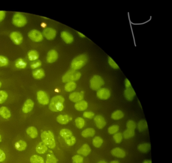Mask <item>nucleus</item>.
I'll return each mask as SVG.
<instances>
[{"label": "nucleus", "mask_w": 172, "mask_h": 163, "mask_svg": "<svg viewBox=\"0 0 172 163\" xmlns=\"http://www.w3.org/2000/svg\"><path fill=\"white\" fill-rule=\"evenodd\" d=\"M65 99L60 95L54 97L51 100L49 108L51 111L57 112L61 111L64 108V103Z\"/></svg>", "instance_id": "f257e3e1"}, {"label": "nucleus", "mask_w": 172, "mask_h": 163, "mask_svg": "<svg viewBox=\"0 0 172 163\" xmlns=\"http://www.w3.org/2000/svg\"><path fill=\"white\" fill-rule=\"evenodd\" d=\"M41 138L43 142L50 149L56 146V142L54 134L50 131H44L41 133Z\"/></svg>", "instance_id": "f03ea898"}, {"label": "nucleus", "mask_w": 172, "mask_h": 163, "mask_svg": "<svg viewBox=\"0 0 172 163\" xmlns=\"http://www.w3.org/2000/svg\"><path fill=\"white\" fill-rule=\"evenodd\" d=\"M88 57L85 54L79 55L73 59L71 63L72 69L77 70L82 68L87 63Z\"/></svg>", "instance_id": "7ed1b4c3"}, {"label": "nucleus", "mask_w": 172, "mask_h": 163, "mask_svg": "<svg viewBox=\"0 0 172 163\" xmlns=\"http://www.w3.org/2000/svg\"><path fill=\"white\" fill-rule=\"evenodd\" d=\"M60 133L68 146H72L76 143V138L73 135L71 131L67 129H62L60 131Z\"/></svg>", "instance_id": "20e7f679"}, {"label": "nucleus", "mask_w": 172, "mask_h": 163, "mask_svg": "<svg viewBox=\"0 0 172 163\" xmlns=\"http://www.w3.org/2000/svg\"><path fill=\"white\" fill-rule=\"evenodd\" d=\"M81 77V74L76 70H70L63 75L62 78V82L68 83L74 82L79 80Z\"/></svg>", "instance_id": "39448f33"}, {"label": "nucleus", "mask_w": 172, "mask_h": 163, "mask_svg": "<svg viewBox=\"0 0 172 163\" xmlns=\"http://www.w3.org/2000/svg\"><path fill=\"white\" fill-rule=\"evenodd\" d=\"M104 84V81L100 76L95 75L91 79L90 86L93 90L98 91Z\"/></svg>", "instance_id": "423d86ee"}, {"label": "nucleus", "mask_w": 172, "mask_h": 163, "mask_svg": "<svg viewBox=\"0 0 172 163\" xmlns=\"http://www.w3.org/2000/svg\"><path fill=\"white\" fill-rule=\"evenodd\" d=\"M12 23L17 27H24L27 23V20L24 15L20 13L15 14L12 18Z\"/></svg>", "instance_id": "0eeeda50"}, {"label": "nucleus", "mask_w": 172, "mask_h": 163, "mask_svg": "<svg viewBox=\"0 0 172 163\" xmlns=\"http://www.w3.org/2000/svg\"><path fill=\"white\" fill-rule=\"evenodd\" d=\"M29 38L31 40L35 42H40L43 40V34L38 30H34L28 33Z\"/></svg>", "instance_id": "6e6552de"}, {"label": "nucleus", "mask_w": 172, "mask_h": 163, "mask_svg": "<svg viewBox=\"0 0 172 163\" xmlns=\"http://www.w3.org/2000/svg\"><path fill=\"white\" fill-rule=\"evenodd\" d=\"M10 38L13 43L17 45H20L23 41V38L21 33L18 31H13L10 33Z\"/></svg>", "instance_id": "1a4fd4ad"}, {"label": "nucleus", "mask_w": 172, "mask_h": 163, "mask_svg": "<svg viewBox=\"0 0 172 163\" xmlns=\"http://www.w3.org/2000/svg\"><path fill=\"white\" fill-rule=\"evenodd\" d=\"M37 99L39 103L43 105H46L49 103V97L45 91H40L37 94Z\"/></svg>", "instance_id": "9d476101"}, {"label": "nucleus", "mask_w": 172, "mask_h": 163, "mask_svg": "<svg viewBox=\"0 0 172 163\" xmlns=\"http://www.w3.org/2000/svg\"><path fill=\"white\" fill-rule=\"evenodd\" d=\"M43 35L48 40H52L56 38L57 31L53 28H46L43 31Z\"/></svg>", "instance_id": "9b49d317"}, {"label": "nucleus", "mask_w": 172, "mask_h": 163, "mask_svg": "<svg viewBox=\"0 0 172 163\" xmlns=\"http://www.w3.org/2000/svg\"><path fill=\"white\" fill-rule=\"evenodd\" d=\"M96 95L98 98L100 99L106 100L110 97L111 93L110 91L107 89H100L98 91Z\"/></svg>", "instance_id": "f8f14e48"}, {"label": "nucleus", "mask_w": 172, "mask_h": 163, "mask_svg": "<svg viewBox=\"0 0 172 163\" xmlns=\"http://www.w3.org/2000/svg\"><path fill=\"white\" fill-rule=\"evenodd\" d=\"M58 58V54L55 50L49 51L47 55L46 61L49 63H52L57 61Z\"/></svg>", "instance_id": "ddd939ff"}, {"label": "nucleus", "mask_w": 172, "mask_h": 163, "mask_svg": "<svg viewBox=\"0 0 172 163\" xmlns=\"http://www.w3.org/2000/svg\"><path fill=\"white\" fill-rule=\"evenodd\" d=\"M94 121L96 127L101 129L105 127L106 122L104 118L100 115H96L94 118Z\"/></svg>", "instance_id": "4468645a"}, {"label": "nucleus", "mask_w": 172, "mask_h": 163, "mask_svg": "<svg viewBox=\"0 0 172 163\" xmlns=\"http://www.w3.org/2000/svg\"><path fill=\"white\" fill-rule=\"evenodd\" d=\"M34 106V103L30 99H28L25 101L22 108V111L25 114L30 112Z\"/></svg>", "instance_id": "2eb2a0df"}, {"label": "nucleus", "mask_w": 172, "mask_h": 163, "mask_svg": "<svg viewBox=\"0 0 172 163\" xmlns=\"http://www.w3.org/2000/svg\"><path fill=\"white\" fill-rule=\"evenodd\" d=\"M61 36L62 40L66 44H71L74 41V36L67 31H62L61 33Z\"/></svg>", "instance_id": "dca6fc26"}, {"label": "nucleus", "mask_w": 172, "mask_h": 163, "mask_svg": "<svg viewBox=\"0 0 172 163\" xmlns=\"http://www.w3.org/2000/svg\"><path fill=\"white\" fill-rule=\"evenodd\" d=\"M83 94L82 93L74 92L70 94L69 99L70 101L74 102H78L82 100L83 98Z\"/></svg>", "instance_id": "f3484780"}, {"label": "nucleus", "mask_w": 172, "mask_h": 163, "mask_svg": "<svg viewBox=\"0 0 172 163\" xmlns=\"http://www.w3.org/2000/svg\"><path fill=\"white\" fill-rule=\"evenodd\" d=\"M91 152V149L89 146L87 144H84L78 150L77 153L79 154L82 155L83 156H86L89 155Z\"/></svg>", "instance_id": "a211bd4d"}, {"label": "nucleus", "mask_w": 172, "mask_h": 163, "mask_svg": "<svg viewBox=\"0 0 172 163\" xmlns=\"http://www.w3.org/2000/svg\"><path fill=\"white\" fill-rule=\"evenodd\" d=\"M111 153L114 156L120 158H123L126 156V152L123 150L118 147L112 150Z\"/></svg>", "instance_id": "6ab92c4d"}, {"label": "nucleus", "mask_w": 172, "mask_h": 163, "mask_svg": "<svg viewBox=\"0 0 172 163\" xmlns=\"http://www.w3.org/2000/svg\"><path fill=\"white\" fill-rule=\"evenodd\" d=\"M124 95L126 99L129 101H132L135 95V93L132 87L126 88L124 92Z\"/></svg>", "instance_id": "aec40b11"}, {"label": "nucleus", "mask_w": 172, "mask_h": 163, "mask_svg": "<svg viewBox=\"0 0 172 163\" xmlns=\"http://www.w3.org/2000/svg\"><path fill=\"white\" fill-rule=\"evenodd\" d=\"M0 115L5 119H8L11 117V113L9 110L5 106H2L0 108Z\"/></svg>", "instance_id": "412c9836"}, {"label": "nucleus", "mask_w": 172, "mask_h": 163, "mask_svg": "<svg viewBox=\"0 0 172 163\" xmlns=\"http://www.w3.org/2000/svg\"><path fill=\"white\" fill-rule=\"evenodd\" d=\"M36 151L39 154H43L48 150V147L43 142L39 143L36 147Z\"/></svg>", "instance_id": "4be33fe9"}, {"label": "nucleus", "mask_w": 172, "mask_h": 163, "mask_svg": "<svg viewBox=\"0 0 172 163\" xmlns=\"http://www.w3.org/2000/svg\"><path fill=\"white\" fill-rule=\"evenodd\" d=\"M75 108L78 111H83L87 108V102L84 100L78 102L75 105Z\"/></svg>", "instance_id": "5701e85b"}, {"label": "nucleus", "mask_w": 172, "mask_h": 163, "mask_svg": "<svg viewBox=\"0 0 172 163\" xmlns=\"http://www.w3.org/2000/svg\"><path fill=\"white\" fill-rule=\"evenodd\" d=\"M15 147L17 150L22 151L25 150L27 147V144L25 141L20 140L15 143Z\"/></svg>", "instance_id": "b1692460"}, {"label": "nucleus", "mask_w": 172, "mask_h": 163, "mask_svg": "<svg viewBox=\"0 0 172 163\" xmlns=\"http://www.w3.org/2000/svg\"><path fill=\"white\" fill-rule=\"evenodd\" d=\"M34 78L36 80H40L43 78L45 75L44 71L42 69H38L32 72Z\"/></svg>", "instance_id": "393cba45"}, {"label": "nucleus", "mask_w": 172, "mask_h": 163, "mask_svg": "<svg viewBox=\"0 0 172 163\" xmlns=\"http://www.w3.org/2000/svg\"><path fill=\"white\" fill-rule=\"evenodd\" d=\"M57 122L61 125H66L70 121V117L67 115H60L57 118Z\"/></svg>", "instance_id": "a878e982"}, {"label": "nucleus", "mask_w": 172, "mask_h": 163, "mask_svg": "<svg viewBox=\"0 0 172 163\" xmlns=\"http://www.w3.org/2000/svg\"><path fill=\"white\" fill-rule=\"evenodd\" d=\"M27 134L32 139H35L37 137L38 135L37 129L34 127L28 128L26 130Z\"/></svg>", "instance_id": "bb28decb"}, {"label": "nucleus", "mask_w": 172, "mask_h": 163, "mask_svg": "<svg viewBox=\"0 0 172 163\" xmlns=\"http://www.w3.org/2000/svg\"><path fill=\"white\" fill-rule=\"evenodd\" d=\"M95 131L92 128H88L86 129L83 131L82 135L84 138L93 137L95 135Z\"/></svg>", "instance_id": "cd10ccee"}, {"label": "nucleus", "mask_w": 172, "mask_h": 163, "mask_svg": "<svg viewBox=\"0 0 172 163\" xmlns=\"http://www.w3.org/2000/svg\"><path fill=\"white\" fill-rule=\"evenodd\" d=\"M28 57L30 61H36L38 59L39 54L37 51L32 50L28 52Z\"/></svg>", "instance_id": "c85d7f7f"}, {"label": "nucleus", "mask_w": 172, "mask_h": 163, "mask_svg": "<svg viewBox=\"0 0 172 163\" xmlns=\"http://www.w3.org/2000/svg\"><path fill=\"white\" fill-rule=\"evenodd\" d=\"M15 66L18 69H24L27 66V63L24 59L19 58L16 60L15 63Z\"/></svg>", "instance_id": "c756f323"}, {"label": "nucleus", "mask_w": 172, "mask_h": 163, "mask_svg": "<svg viewBox=\"0 0 172 163\" xmlns=\"http://www.w3.org/2000/svg\"><path fill=\"white\" fill-rule=\"evenodd\" d=\"M151 146L148 143H143L139 145L138 146V149L143 153H147L150 150Z\"/></svg>", "instance_id": "7c9ffc66"}, {"label": "nucleus", "mask_w": 172, "mask_h": 163, "mask_svg": "<svg viewBox=\"0 0 172 163\" xmlns=\"http://www.w3.org/2000/svg\"><path fill=\"white\" fill-rule=\"evenodd\" d=\"M124 116L123 113L120 110H117L114 112L111 115V118L115 120L120 119Z\"/></svg>", "instance_id": "2f4dec72"}, {"label": "nucleus", "mask_w": 172, "mask_h": 163, "mask_svg": "<svg viewBox=\"0 0 172 163\" xmlns=\"http://www.w3.org/2000/svg\"><path fill=\"white\" fill-rule=\"evenodd\" d=\"M148 128L147 123L145 120H140L138 123L137 128L140 132L144 131Z\"/></svg>", "instance_id": "473e14b6"}, {"label": "nucleus", "mask_w": 172, "mask_h": 163, "mask_svg": "<svg viewBox=\"0 0 172 163\" xmlns=\"http://www.w3.org/2000/svg\"><path fill=\"white\" fill-rule=\"evenodd\" d=\"M76 88V83L74 82H68L65 86V90L67 92H71L74 91Z\"/></svg>", "instance_id": "72a5a7b5"}, {"label": "nucleus", "mask_w": 172, "mask_h": 163, "mask_svg": "<svg viewBox=\"0 0 172 163\" xmlns=\"http://www.w3.org/2000/svg\"><path fill=\"white\" fill-rule=\"evenodd\" d=\"M30 162L31 163H45L43 158L36 155H33L30 157Z\"/></svg>", "instance_id": "f704fd0d"}, {"label": "nucleus", "mask_w": 172, "mask_h": 163, "mask_svg": "<svg viewBox=\"0 0 172 163\" xmlns=\"http://www.w3.org/2000/svg\"><path fill=\"white\" fill-rule=\"evenodd\" d=\"M103 139L99 136H96L93 141V145L96 148H99L103 143Z\"/></svg>", "instance_id": "c9c22d12"}, {"label": "nucleus", "mask_w": 172, "mask_h": 163, "mask_svg": "<svg viewBox=\"0 0 172 163\" xmlns=\"http://www.w3.org/2000/svg\"><path fill=\"white\" fill-rule=\"evenodd\" d=\"M58 160L53 154H48L46 156V163H57Z\"/></svg>", "instance_id": "e433bc0d"}, {"label": "nucleus", "mask_w": 172, "mask_h": 163, "mask_svg": "<svg viewBox=\"0 0 172 163\" xmlns=\"http://www.w3.org/2000/svg\"><path fill=\"white\" fill-rule=\"evenodd\" d=\"M85 122L84 119L81 117H78L75 120V125L79 129H82L84 127Z\"/></svg>", "instance_id": "4c0bfd02"}, {"label": "nucleus", "mask_w": 172, "mask_h": 163, "mask_svg": "<svg viewBox=\"0 0 172 163\" xmlns=\"http://www.w3.org/2000/svg\"><path fill=\"white\" fill-rule=\"evenodd\" d=\"M135 134L134 130L127 129L125 130L123 133V137L125 139H128L133 136Z\"/></svg>", "instance_id": "58836bf2"}, {"label": "nucleus", "mask_w": 172, "mask_h": 163, "mask_svg": "<svg viewBox=\"0 0 172 163\" xmlns=\"http://www.w3.org/2000/svg\"><path fill=\"white\" fill-rule=\"evenodd\" d=\"M9 61L7 57L0 55V67L6 66L8 65Z\"/></svg>", "instance_id": "ea45409f"}, {"label": "nucleus", "mask_w": 172, "mask_h": 163, "mask_svg": "<svg viewBox=\"0 0 172 163\" xmlns=\"http://www.w3.org/2000/svg\"><path fill=\"white\" fill-rule=\"evenodd\" d=\"M8 97V94L4 91H0V104L4 103Z\"/></svg>", "instance_id": "a19ab883"}, {"label": "nucleus", "mask_w": 172, "mask_h": 163, "mask_svg": "<svg viewBox=\"0 0 172 163\" xmlns=\"http://www.w3.org/2000/svg\"><path fill=\"white\" fill-rule=\"evenodd\" d=\"M119 130V126L117 125H114L111 126L108 128V132L110 134H114L116 133Z\"/></svg>", "instance_id": "79ce46f5"}, {"label": "nucleus", "mask_w": 172, "mask_h": 163, "mask_svg": "<svg viewBox=\"0 0 172 163\" xmlns=\"http://www.w3.org/2000/svg\"><path fill=\"white\" fill-rule=\"evenodd\" d=\"M126 127L128 129L135 130L136 127V125L133 121L130 120L126 123Z\"/></svg>", "instance_id": "37998d69"}, {"label": "nucleus", "mask_w": 172, "mask_h": 163, "mask_svg": "<svg viewBox=\"0 0 172 163\" xmlns=\"http://www.w3.org/2000/svg\"><path fill=\"white\" fill-rule=\"evenodd\" d=\"M114 140L117 143H119L121 142L122 140V136L121 133H117L114 135L113 136Z\"/></svg>", "instance_id": "c03bdc74"}, {"label": "nucleus", "mask_w": 172, "mask_h": 163, "mask_svg": "<svg viewBox=\"0 0 172 163\" xmlns=\"http://www.w3.org/2000/svg\"><path fill=\"white\" fill-rule=\"evenodd\" d=\"M73 163H83V159L80 155H75L72 158Z\"/></svg>", "instance_id": "a18cd8bd"}, {"label": "nucleus", "mask_w": 172, "mask_h": 163, "mask_svg": "<svg viewBox=\"0 0 172 163\" xmlns=\"http://www.w3.org/2000/svg\"><path fill=\"white\" fill-rule=\"evenodd\" d=\"M108 63L110 66L114 69H118L119 68L118 66L116 64L114 60L110 57H109L108 58Z\"/></svg>", "instance_id": "49530a36"}, {"label": "nucleus", "mask_w": 172, "mask_h": 163, "mask_svg": "<svg viewBox=\"0 0 172 163\" xmlns=\"http://www.w3.org/2000/svg\"><path fill=\"white\" fill-rule=\"evenodd\" d=\"M42 63L39 60H36L31 64L30 65V67L32 69H37L41 66Z\"/></svg>", "instance_id": "de8ad7c7"}, {"label": "nucleus", "mask_w": 172, "mask_h": 163, "mask_svg": "<svg viewBox=\"0 0 172 163\" xmlns=\"http://www.w3.org/2000/svg\"><path fill=\"white\" fill-rule=\"evenodd\" d=\"M94 116V114L92 112H85L83 114V117L88 119H92Z\"/></svg>", "instance_id": "09e8293b"}, {"label": "nucleus", "mask_w": 172, "mask_h": 163, "mask_svg": "<svg viewBox=\"0 0 172 163\" xmlns=\"http://www.w3.org/2000/svg\"><path fill=\"white\" fill-rule=\"evenodd\" d=\"M6 159V154L3 150L0 149V162H4Z\"/></svg>", "instance_id": "8fccbe9b"}, {"label": "nucleus", "mask_w": 172, "mask_h": 163, "mask_svg": "<svg viewBox=\"0 0 172 163\" xmlns=\"http://www.w3.org/2000/svg\"><path fill=\"white\" fill-rule=\"evenodd\" d=\"M5 16H6V13L4 11L0 10V22L4 20Z\"/></svg>", "instance_id": "3c124183"}, {"label": "nucleus", "mask_w": 172, "mask_h": 163, "mask_svg": "<svg viewBox=\"0 0 172 163\" xmlns=\"http://www.w3.org/2000/svg\"><path fill=\"white\" fill-rule=\"evenodd\" d=\"M125 86H126V88L131 87L132 86L131 83H130L129 81L127 79H126V80H125Z\"/></svg>", "instance_id": "603ef678"}, {"label": "nucleus", "mask_w": 172, "mask_h": 163, "mask_svg": "<svg viewBox=\"0 0 172 163\" xmlns=\"http://www.w3.org/2000/svg\"><path fill=\"white\" fill-rule=\"evenodd\" d=\"M41 26L43 28H46V23L43 22L41 24Z\"/></svg>", "instance_id": "864d4df0"}, {"label": "nucleus", "mask_w": 172, "mask_h": 163, "mask_svg": "<svg viewBox=\"0 0 172 163\" xmlns=\"http://www.w3.org/2000/svg\"><path fill=\"white\" fill-rule=\"evenodd\" d=\"M78 34H79V35L80 36V37L82 38H85V36L81 33L79 32H78Z\"/></svg>", "instance_id": "5fc2aeb1"}, {"label": "nucleus", "mask_w": 172, "mask_h": 163, "mask_svg": "<svg viewBox=\"0 0 172 163\" xmlns=\"http://www.w3.org/2000/svg\"><path fill=\"white\" fill-rule=\"evenodd\" d=\"M143 163H152V161L151 160H144Z\"/></svg>", "instance_id": "6e6d98bb"}, {"label": "nucleus", "mask_w": 172, "mask_h": 163, "mask_svg": "<svg viewBox=\"0 0 172 163\" xmlns=\"http://www.w3.org/2000/svg\"><path fill=\"white\" fill-rule=\"evenodd\" d=\"M110 163H119L118 161L114 160V161H112Z\"/></svg>", "instance_id": "4d7b16f0"}, {"label": "nucleus", "mask_w": 172, "mask_h": 163, "mask_svg": "<svg viewBox=\"0 0 172 163\" xmlns=\"http://www.w3.org/2000/svg\"><path fill=\"white\" fill-rule=\"evenodd\" d=\"M97 163H107V162L105 161H104V160H101V161L98 162Z\"/></svg>", "instance_id": "13d9d810"}, {"label": "nucleus", "mask_w": 172, "mask_h": 163, "mask_svg": "<svg viewBox=\"0 0 172 163\" xmlns=\"http://www.w3.org/2000/svg\"><path fill=\"white\" fill-rule=\"evenodd\" d=\"M1 141H2L1 136V135H0V142H1Z\"/></svg>", "instance_id": "bf43d9fd"}, {"label": "nucleus", "mask_w": 172, "mask_h": 163, "mask_svg": "<svg viewBox=\"0 0 172 163\" xmlns=\"http://www.w3.org/2000/svg\"><path fill=\"white\" fill-rule=\"evenodd\" d=\"M1 86H2V83L1 82V81H0V88H1Z\"/></svg>", "instance_id": "052dcab7"}]
</instances>
